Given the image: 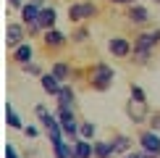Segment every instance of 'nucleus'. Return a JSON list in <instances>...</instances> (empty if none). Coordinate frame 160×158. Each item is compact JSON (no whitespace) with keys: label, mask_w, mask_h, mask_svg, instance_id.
I'll return each mask as SVG.
<instances>
[{"label":"nucleus","mask_w":160,"mask_h":158,"mask_svg":"<svg viewBox=\"0 0 160 158\" xmlns=\"http://www.w3.org/2000/svg\"><path fill=\"white\" fill-rule=\"evenodd\" d=\"M160 42V29H152V32H144L134 40V61L137 63H147L150 55H152V48Z\"/></svg>","instance_id":"f257e3e1"},{"label":"nucleus","mask_w":160,"mask_h":158,"mask_svg":"<svg viewBox=\"0 0 160 158\" xmlns=\"http://www.w3.org/2000/svg\"><path fill=\"white\" fill-rule=\"evenodd\" d=\"M113 69L108 63H97L95 69L89 71V84H92V90H97V92H105L113 84Z\"/></svg>","instance_id":"f03ea898"},{"label":"nucleus","mask_w":160,"mask_h":158,"mask_svg":"<svg viewBox=\"0 0 160 158\" xmlns=\"http://www.w3.org/2000/svg\"><path fill=\"white\" fill-rule=\"evenodd\" d=\"M55 116L61 118L63 134H66V137H71V140H76V137H79V127H82V124L76 121V116H74V108H63V105H58Z\"/></svg>","instance_id":"7ed1b4c3"},{"label":"nucleus","mask_w":160,"mask_h":158,"mask_svg":"<svg viewBox=\"0 0 160 158\" xmlns=\"http://www.w3.org/2000/svg\"><path fill=\"white\" fill-rule=\"evenodd\" d=\"M39 121H42L45 132H48L50 142L63 140V127H61V118H58V116H52V113H42V116H39Z\"/></svg>","instance_id":"20e7f679"},{"label":"nucleus","mask_w":160,"mask_h":158,"mask_svg":"<svg viewBox=\"0 0 160 158\" xmlns=\"http://www.w3.org/2000/svg\"><path fill=\"white\" fill-rule=\"evenodd\" d=\"M97 16V5L95 3H71L68 5V18L71 21H84V18Z\"/></svg>","instance_id":"39448f33"},{"label":"nucleus","mask_w":160,"mask_h":158,"mask_svg":"<svg viewBox=\"0 0 160 158\" xmlns=\"http://www.w3.org/2000/svg\"><path fill=\"white\" fill-rule=\"evenodd\" d=\"M24 37H26V24H8L5 26V45H8L11 50H16L18 45L24 42Z\"/></svg>","instance_id":"423d86ee"},{"label":"nucleus","mask_w":160,"mask_h":158,"mask_svg":"<svg viewBox=\"0 0 160 158\" xmlns=\"http://www.w3.org/2000/svg\"><path fill=\"white\" fill-rule=\"evenodd\" d=\"M108 50H110L116 58H129L131 53H134L131 42H129V40H123V37H110V42H108Z\"/></svg>","instance_id":"0eeeda50"},{"label":"nucleus","mask_w":160,"mask_h":158,"mask_svg":"<svg viewBox=\"0 0 160 158\" xmlns=\"http://www.w3.org/2000/svg\"><path fill=\"white\" fill-rule=\"evenodd\" d=\"M139 145H142V150H150V153H155L160 158V134L158 132H152V129L142 132L139 134Z\"/></svg>","instance_id":"6e6552de"},{"label":"nucleus","mask_w":160,"mask_h":158,"mask_svg":"<svg viewBox=\"0 0 160 158\" xmlns=\"http://www.w3.org/2000/svg\"><path fill=\"white\" fill-rule=\"evenodd\" d=\"M126 113H129V118L134 124H142L144 118L150 116V111H147V103H137V100H129V105H126Z\"/></svg>","instance_id":"1a4fd4ad"},{"label":"nucleus","mask_w":160,"mask_h":158,"mask_svg":"<svg viewBox=\"0 0 160 158\" xmlns=\"http://www.w3.org/2000/svg\"><path fill=\"white\" fill-rule=\"evenodd\" d=\"M74 155L76 158H92L95 155V142L84 140V137H76L74 140Z\"/></svg>","instance_id":"9d476101"},{"label":"nucleus","mask_w":160,"mask_h":158,"mask_svg":"<svg viewBox=\"0 0 160 158\" xmlns=\"http://www.w3.org/2000/svg\"><path fill=\"white\" fill-rule=\"evenodd\" d=\"M39 82H42V90L45 92H50V95H55V97H58V92H61V87H63L61 79L52 74V71H50V74H42V76H39Z\"/></svg>","instance_id":"9b49d317"},{"label":"nucleus","mask_w":160,"mask_h":158,"mask_svg":"<svg viewBox=\"0 0 160 158\" xmlns=\"http://www.w3.org/2000/svg\"><path fill=\"white\" fill-rule=\"evenodd\" d=\"M32 55H34V50H32V42H21L16 50H13V61L21 63V66L32 63Z\"/></svg>","instance_id":"f8f14e48"},{"label":"nucleus","mask_w":160,"mask_h":158,"mask_svg":"<svg viewBox=\"0 0 160 158\" xmlns=\"http://www.w3.org/2000/svg\"><path fill=\"white\" fill-rule=\"evenodd\" d=\"M126 16H129L131 24H147L150 21V11L144 8V5H131V8L126 11Z\"/></svg>","instance_id":"ddd939ff"},{"label":"nucleus","mask_w":160,"mask_h":158,"mask_svg":"<svg viewBox=\"0 0 160 158\" xmlns=\"http://www.w3.org/2000/svg\"><path fill=\"white\" fill-rule=\"evenodd\" d=\"M110 145H113V153H116V155L131 153V137H126V134H116L110 140Z\"/></svg>","instance_id":"4468645a"},{"label":"nucleus","mask_w":160,"mask_h":158,"mask_svg":"<svg viewBox=\"0 0 160 158\" xmlns=\"http://www.w3.org/2000/svg\"><path fill=\"white\" fill-rule=\"evenodd\" d=\"M39 11H42V8H39L37 3H26L24 8H21V21H24L26 26H29V24H37V21H39Z\"/></svg>","instance_id":"2eb2a0df"},{"label":"nucleus","mask_w":160,"mask_h":158,"mask_svg":"<svg viewBox=\"0 0 160 158\" xmlns=\"http://www.w3.org/2000/svg\"><path fill=\"white\" fill-rule=\"evenodd\" d=\"M42 40H45L48 48H63V45H66V34H63V32H58V29H48Z\"/></svg>","instance_id":"dca6fc26"},{"label":"nucleus","mask_w":160,"mask_h":158,"mask_svg":"<svg viewBox=\"0 0 160 158\" xmlns=\"http://www.w3.org/2000/svg\"><path fill=\"white\" fill-rule=\"evenodd\" d=\"M55 18H58L55 8H42V11H39V26H42L45 32H48V29H55Z\"/></svg>","instance_id":"f3484780"},{"label":"nucleus","mask_w":160,"mask_h":158,"mask_svg":"<svg viewBox=\"0 0 160 158\" xmlns=\"http://www.w3.org/2000/svg\"><path fill=\"white\" fill-rule=\"evenodd\" d=\"M74 100H76V92L68 87V84H63L61 92H58V105H63V108H74Z\"/></svg>","instance_id":"a211bd4d"},{"label":"nucleus","mask_w":160,"mask_h":158,"mask_svg":"<svg viewBox=\"0 0 160 158\" xmlns=\"http://www.w3.org/2000/svg\"><path fill=\"white\" fill-rule=\"evenodd\" d=\"M71 145H74V142H66V140L52 142V153H55V158H71V153H74Z\"/></svg>","instance_id":"6ab92c4d"},{"label":"nucleus","mask_w":160,"mask_h":158,"mask_svg":"<svg viewBox=\"0 0 160 158\" xmlns=\"http://www.w3.org/2000/svg\"><path fill=\"white\" fill-rule=\"evenodd\" d=\"M110 155H116V153H113L110 140H100V142H95V158H110Z\"/></svg>","instance_id":"aec40b11"},{"label":"nucleus","mask_w":160,"mask_h":158,"mask_svg":"<svg viewBox=\"0 0 160 158\" xmlns=\"http://www.w3.org/2000/svg\"><path fill=\"white\" fill-rule=\"evenodd\" d=\"M5 121H8V127H11V129H24L21 118L16 116V111H13V105H11V103H5Z\"/></svg>","instance_id":"412c9836"},{"label":"nucleus","mask_w":160,"mask_h":158,"mask_svg":"<svg viewBox=\"0 0 160 158\" xmlns=\"http://www.w3.org/2000/svg\"><path fill=\"white\" fill-rule=\"evenodd\" d=\"M52 74H55L58 79H68L71 76V69H68V63H63V61H58V63H52Z\"/></svg>","instance_id":"4be33fe9"},{"label":"nucleus","mask_w":160,"mask_h":158,"mask_svg":"<svg viewBox=\"0 0 160 158\" xmlns=\"http://www.w3.org/2000/svg\"><path fill=\"white\" fill-rule=\"evenodd\" d=\"M95 132H97V127H95L92 121H82V127H79V137L92 140V137H95Z\"/></svg>","instance_id":"5701e85b"},{"label":"nucleus","mask_w":160,"mask_h":158,"mask_svg":"<svg viewBox=\"0 0 160 158\" xmlns=\"http://www.w3.org/2000/svg\"><path fill=\"white\" fill-rule=\"evenodd\" d=\"M131 100H137V103H147V97H144V90L139 87V84H131Z\"/></svg>","instance_id":"b1692460"},{"label":"nucleus","mask_w":160,"mask_h":158,"mask_svg":"<svg viewBox=\"0 0 160 158\" xmlns=\"http://www.w3.org/2000/svg\"><path fill=\"white\" fill-rule=\"evenodd\" d=\"M150 129L152 132H160V111H158V113H150Z\"/></svg>","instance_id":"393cba45"},{"label":"nucleus","mask_w":160,"mask_h":158,"mask_svg":"<svg viewBox=\"0 0 160 158\" xmlns=\"http://www.w3.org/2000/svg\"><path fill=\"white\" fill-rule=\"evenodd\" d=\"M24 71H26V74H34V76H42V69H39L37 63H26Z\"/></svg>","instance_id":"a878e982"},{"label":"nucleus","mask_w":160,"mask_h":158,"mask_svg":"<svg viewBox=\"0 0 160 158\" xmlns=\"http://www.w3.org/2000/svg\"><path fill=\"white\" fill-rule=\"evenodd\" d=\"M5 158H18V153H16V148H13L11 142L5 145Z\"/></svg>","instance_id":"bb28decb"},{"label":"nucleus","mask_w":160,"mask_h":158,"mask_svg":"<svg viewBox=\"0 0 160 158\" xmlns=\"http://www.w3.org/2000/svg\"><path fill=\"white\" fill-rule=\"evenodd\" d=\"M87 37H89V32H87V29H79L76 34H74V40H76V42H84Z\"/></svg>","instance_id":"cd10ccee"},{"label":"nucleus","mask_w":160,"mask_h":158,"mask_svg":"<svg viewBox=\"0 0 160 158\" xmlns=\"http://www.w3.org/2000/svg\"><path fill=\"white\" fill-rule=\"evenodd\" d=\"M24 134H26V137H37L39 129H37V127H24Z\"/></svg>","instance_id":"c85d7f7f"},{"label":"nucleus","mask_w":160,"mask_h":158,"mask_svg":"<svg viewBox=\"0 0 160 158\" xmlns=\"http://www.w3.org/2000/svg\"><path fill=\"white\" fill-rule=\"evenodd\" d=\"M139 155H142V158H158L155 153H150V150H139Z\"/></svg>","instance_id":"c756f323"},{"label":"nucleus","mask_w":160,"mask_h":158,"mask_svg":"<svg viewBox=\"0 0 160 158\" xmlns=\"http://www.w3.org/2000/svg\"><path fill=\"white\" fill-rule=\"evenodd\" d=\"M11 5H13V8H24V5H21V0H11Z\"/></svg>","instance_id":"7c9ffc66"},{"label":"nucleus","mask_w":160,"mask_h":158,"mask_svg":"<svg viewBox=\"0 0 160 158\" xmlns=\"http://www.w3.org/2000/svg\"><path fill=\"white\" fill-rule=\"evenodd\" d=\"M123 158H142V155H139V153H126Z\"/></svg>","instance_id":"2f4dec72"},{"label":"nucleus","mask_w":160,"mask_h":158,"mask_svg":"<svg viewBox=\"0 0 160 158\" xmlns=\"http://www.w3.org/2000/svg\"><path fill=\"white\" fill-rule=\"evenodd\" d=\"M113 3H134V0H113Z\"/></svg>","instance_id":"473e14b6"},{"label":"nucleus","mask_w":160,"mask_h":158,"mask_svg":"<svg viewBox=\"0 0 160 158\" xmlns=\"http://www.w3.org/2000/svg\"><path fill=\"white\" fill-rule=\"evenodd\" d=\"M155 3H160V0H155Z\"/></svg>","instance_id":"72a5a7b5"}]
</instances>
